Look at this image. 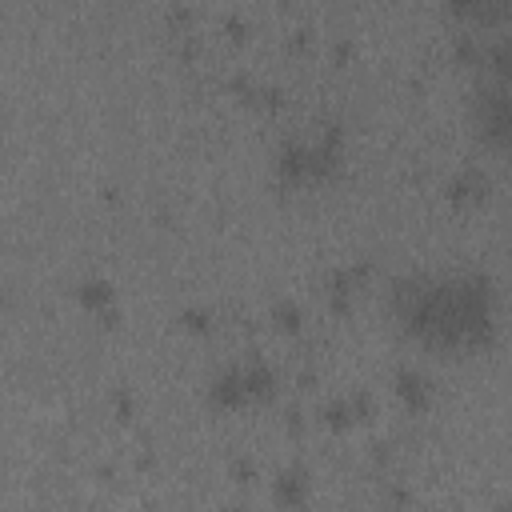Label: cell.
<instances>
[{
    "instance_id": "cell-3",
    "label": "cell",
    "mask_w": 512,
    "mask_h": 512,
    "mask_svg": "<svg viewBox=\"0 0 512 512\" xmlns=\"http://www.w3.org/2000/svg\"><path fill=\"white\" fill-rule=\"evenodd\" d=\"M484 64H488L492 80H512V40H492L484 48Z\"/></svg>"
},
{
    "instance_id": "cell-1",
    "label": "cell",
    "mask_w": 512,
    "mask_h": 512,
    "mask_svg": "<svg viewBox=\"0 0 512 512\" xmlns=\"http://www.w3.org/2000/svg\"><path fill=\"white\" fill-rule=\"evenodd\" d=\"M396 308L416 336L440 348H472L488 332V292L480 280L404 284Z\"/></svg>"
},
{
    "instance_id": "cell-2",
    "label": "cell",
    "mask_w": 512,
    "mask_h": 512,
    "mask_svg": "<svg viewBox=\"0 0 512 512\" xmlns=\"http://www.w3.org/2000/svg\"><path fill=\"white\" fill-rule=\"evenodd\" d=\"M476 120L488 140L512 144V80H488L476 96Z\"/></svg>"
},
{
    "instance_id": "cell-4",
    "label": "cell",
    "mask_w": 512,
    "mask_h": 512,
    "mask_svg": "<svg viewBox=\"0 0 512 512\" xmlns=\"http://www.w3.org/2000/svg\"><path fill=\"white\" fill-rule=\"evenodd\" d=\"M464 12L480 16V20H504V16H512V4H468Z\"/></svg>"
}]
</instances>
